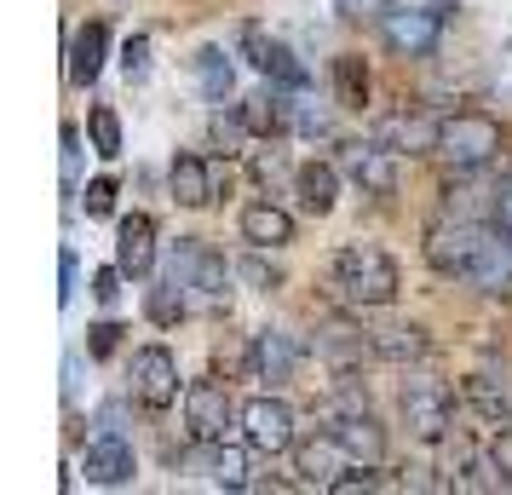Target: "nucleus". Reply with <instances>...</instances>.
I'll return each mask as SVG.
<instances>
[{"label": "nucleus", "instance_id": "aec40b11", "mask_svg": "<svg viewBox=\"0 0 512 495\" xmlns=\"http://www.w3.org/2000/svg\"><path fill=\"white\" fill-rule=\"evenodd\" d=\"M167 190L179 208H213V156H196V150H179L173 167H167Z\"/></svg>", "mask_w": 512, "mask_h": 495}, {"label": "nucleus", "instance_id": "4468645a", "mask_svg": "<svg viewBox=\"0 0 512 495\" xmlns=\"http://www.w3.org/2000/svg\"><path fill=\"white\" fill-rule=\"evenodd\" d=\"M242 52H248V64H254V70L265 75L271 87H288V93L311 87V70L294 58V47H288V41H277V35H265L259 24L242 29Z\"/></svg>", "mask_w": 512, "mask_h": 495}, {"label": "nucleus", "instance_id": "a18cd8bd", "mask_svg": "<svg viewBox=\"0 0 512 495\" xmlns=\"http://www.w3.org/2000/svg\"><path fill=\"white\" fill-rule=\"evenodd\" d=\"M340 12H380V6H392V0H334Z\"/></svg>", "mask_w": 512, "mask_h": 495}, {"label": "nucleus", "instance_id": "a211bd4d", "mask_svg": "<svg viewBox=\"0 0 512 495\" xmlns=\"http://www.w3.org/2000/svg\"><path fill=\"white\" fill-rule=\"evenodd\" d=\"M116 265L127 271V283H144L156 271V219L150 213H127L116 225Z\"/></svg>", "mask_w": 512, "mask_h": 495}, {"label": "nucleus", "instance_id": "f257e3e1", "mask_svg": "<svg viewBox=\"0 0 512 495\" xmlns=\"http://www.w3.org/2000/svg\"><path fill=\"white\" fill-rule=\"evenodd\" d=\"M328 294L346 311H386L403 294V271L386 248L374 242H346L334 260H328Z\"/></svg>", "mask_w": 512, "mask_h": 495}, {"label": "nucleus", "instance_id": "ea45409f", "mask_svg": "<svg viewBox=\"0 0 512 495\" xmlns=\"http://www.w3.org/2000/svg\"><path fill=\"white\" fill-rule=\"evenodd\" d=\"M121 283H127V271H121V265H104V271L93 277V294L104 300V306H116V300H121Z\"/></svg>", "mask_w": 512, "mask_h": 495}, {"label": "nucleus", "instance_id": "c85d7f7f", "mask_svg": "<svg viewBox=\"0 0 512 495\" xmlns=\"http://www.w3.org/2000/svg\"><path fill=\"white\" fill-rule=\"evenodd\" d=\"M328 81H334V104H340V110H363V104H369V64H363L357 52H340V58L328 64Z\"/></svg>", "mask_w": 512, "mask_h": 495}, {"label": "nucleus", "instance_id": "a19ab883", "mask_svg": "<svg viewBox=\"0 0 512 495\" xmlns=\"http://www.w3.org/2000/svg\"><path fill=\"white\" fill-rule=\"evenodd\" d=\"M334 495H357V490H380V478H374V467H357V472H340L334 484H328Z\"/></svg>", "mask_w": 512, "mask_h": 495}, {"label": "nucleus", "instance_id": "b1692460", "mask_svg": "<svg viewBox=\"0 0 512 495\" xmlns=\"http://www.w3.org/2000/svg\"><path fill=\"white\" fill-rule=\"evenodd\" d=\"M288 87H265V93H254V98H242L236 110H242V121L254 127V139H282L288 127H294V104H288Z\"/></svg>", "mask_w": 512, "mask_h": 495}, {"label": "nucleus", "instance_id": "f03ea898", "mask_svg": "<svg viewBox=\"0 0 512 495\" xmlns=\"http://www.w3.org/2000/svg\"><path fill=\"white\" fill-rule=\"evenodd\" d=\"M167 277L190 294V311H202V317L231 311V265H225V254L202 248L196 236H179V248L167 254Z\"/></svg>", "mask_w": 512, "mask_h": 495}, {"label": "nucleus", "instance_id": "72a5a7b5", "mask_svg": "<svg viewBox=\"0 0 512 495\" xmlns=\"http://www.w3.org/2000/svg\"><path fill=\"white\" fill-rule=\"evenodd\" d=\"M121 70H127L133 87L150 75V35H127V47H121Z\"/></svg>", "mask_w": 512, "mask_h": 495}, {"label": "nucleus", "instance_id": "7ed1b4c3", "mask_svg": "<svg viewBox=\"0 0 512 495\" xmlns=\"http://www.w3.org/2000/svg\"><path fill=\"white\" fill-rule=\"evenodd\" d=\"M397 409H403V426H409L415 444H449V432H455V392H449V380L426 375V369L403 375Z\"/></svg>", "mask_w": 512, "mask_h": 495}, {"label": "nucleus", "instance_id": "2eb2a0df", "mask_svg": "<svg viewBox=\"0 0 512 495\" xmlns=\"http://www.w3.org/2000/svg\"><path fill=\"white\" fill-rule=\"evenodd\" d=\"M81 472H87V484H98V490H121V484L139 478V455H133V444L121 432H98L93 444L81 449Z\"/></svg>", "mask_w": 512, "mask_h": 495}, {"label": "nucleus", "instance_id": "39448f33", "mask_svg": "<svg viewBox=\"0 0 512 495\" xmlns=\"http://www.w3.org/2000/svg\"><path fill=\"white\" fill-rule=\"evenodd\" d=\"M443 24H449V0H432V6H386L380 41H386L392 58H432L443 41Z\"/></svg>", "mask_w": 512, "mask_h": 495}, {"label": "nucleus", "instance_id": "473e14b6", "mask_svg": "<svg viewBox=\"0 0 512 495\" xmlns=\"http://www.w3.org/2000/svg\"><path fill=\"white\" fill-rule=\"evenodd\" d=\"M116 190H121V185L110 179V173L81 190V208H87V219H110V213H116Z\"/></svg>", "mask_w": 512, "mask_h": 495}, {"label": "nucleus", "instance_id": "4be33fe9", "mask_svg": "<svg viewBox=\"0 0 512 495\" xmlns=\"http://www.w3.org/2000/svg\"><path fill=\"white\" fill-rule=\"evenodd\" d=\"M294 196L311 219H328L334 202H340V167L334 162H300L294 167Z\"/></svg>", "mask_w": 512, "mask_h": 495}, {"label": "nucleus", "instance_id": "f704fd0d", "mask_svg": "<svg viewBox=\"0 0 512 495\" xmlns=\"http://www.w3.org/2000/svg\"><path fill=\"white\" fill-rule=\"evenodd\" d=\"M64 196H81V127H64Z\"/></svg>", "mask_w": 512, "mask_h": 495}, {"label": "nucleus", "instance_id": "5701e85b", "mask_svg": "<svg viewBox=\"0 0 512 495\" xmlns=\"http://www.w3.org/2000/svg\"><path fill=\"white\" fill-rule=\"evenodd\" d=\"M288 455H294L300 484H317V490H328V484L340 478V461H346V449H340V438H334V432H323V438H305V444H294Z\"/></svg>", "mask_w": 512, "mask_h": 495}, {"label": "nucleus", "instance_id": "4c0bfd02", "mask_svg": "<svg viewBox=\"0 0 512 495\" xmlns=\"http://www.w3.org/2000/svg\"><path fill=\"white\" fill-rule=\"evenodd\" d=\"M75 288H81V260H75V248H64V254H58V300H64V306L75 300Z\"/></svg>", "mask_w": 512, "mask_h": 495}, {"label": "nucleus", "instance_id": "0eeeda50", "mask_svg": "<svg viewBox=\"0 0 512 495\" xmlns=\"http://www.w3.org/2000/svg\"><path fill=\"white\" fill-rule=\"evenodd\" d=\"M484 231L489 225H478V219H432L420 254H426V265L438 271L443 283H466V265H472V254H478Z\"/></svg>", "mask_w": 512, "mask_h": 495}, {"label": "nucleus", "instance_id": "ddd939ff", "mask_svg": "<svg viewBox=\"0 0 512 495\" xmlns=\"http://www.w3.org/2000/svg\"><path fill=\"white\" fill-rule=\"evenodd\" d=\"M466 288L484 294V300H512V231H501L495 219H489L484 242L466 265Z\"/></svg>", "mask_w": 512, "mask_h": 495}, {"label": "nucleus", "instance_id": "9d476101", "mask_svg": "<svg viewBox=\"0 0 512 495\" xmlns=\"http://www.w3.org/2000/svg\"><path fill=\"white\" fill-rule=\"evenodd\" d=\"M311 352H317L334 375L346 380L363 357H374V334L363 329V323H351L346 311H334V317H323V323L311 329Z\"/></svg>", "mask_w": 512, "mask_h": 495}, {"label": "nucleus", "instance_id": "2f4dec72", "mask_svg": "<svg viewBox=\"0 0 512 495\" xmlns=\"http://www.w3.org/2000/svg\"><path fill=\"white\" fill-rule=\"evenodd\" d=\"M208 133H213V144H219V150H225V156H242V144L254 139V127H248V121H242V110H225V104H219V110H213Z\"/></svg>", "mask_w": 512, "mask_h": 495}, {"label": "nucleus", "instance_id": "cd10ccee", "mask_svg": "<svg viewBox=\"0 0 512 495\" xmlns=\"http://www.w3.org/2000/svg\"><path fill=\"white\" fill-rule=\"evenodd\" d=\"M196 81H202V98H208L213 110H219V104H231V93H236L231 52H225V47H202V52H196Z\"/></svg>", "mask_w": 512, "mask_h": 495}, {"label": "nucleus", "instance_id": "393cba45", "mask_svg": "<svg viewBox=\"0 0 512 495\" xmlns=\"http://www.w3.org/2000/svg\"><path fill=\"white\" fill-rule=\"evenodd\" d=\"M374 357H380V363H397V369L426 363V357H432V334L420 329V323H392V329H374Z\"/></svg>", "mask_w": 512, "mask_h": 495}, {"label": "nucleus", "instance_id": "c03bdc74", "mask_svg": "<svg viewBox=\"0 0 512 495\" xmlns=\"http://www.w3.org/2000/svg\"><path fill=\"white\" fill-rule=\"evenodd\" d=\"M489 219H495L501 231H512V185L495 190V202H489Z\"/></svg>", "mask_w": 512, "mask_h": 495}, {"label": "nucleus", "instance_id": "f3484780", "mask_svg": "<svg viewBox=\"0 0 512 495\" xmlns=\"http://www.w3.org/2000/svg\"><path fill=\"white\" fill-rule=\"evenodd\" d=\"M294 369H300V340L288 329H259L248 346V375L282 386V380H294Z\"/></svg>", "mask_w": 512, "mask_h": 495}, {"label": "nucleus", "instance_id": "bb28decb", "mask_svg": "<svg viewBox=\"0 0 512 495\" xmlns=\"http://www.w3.org/2000/svg\"><path fill=\"white\" fill-rule=\"evenodd\" d=\"M254 455L236 449L231 438H225V444H208V484L213 490H254Z\"/></svg>", "mask_w": 512, "mask_h": 495}, {"label": "nucleus", "instance_id": "79ce46f5", "mask_svg": "<svg viewBox=\"0 0 512 495\" xmlns=\"http://www.w3.org/2000/svg\"><path fill=\"white\" fill-rule=\"evenodd\" d=\"M254 173H259V185H271V179H282V150H277V139L265 144L254 156Z\"/></svg>", "mask_w": 512, "mask_h": 495}, {"label": "nucleus", "instance_id": "412c9836", "mask_svg": "<svg viewBox=\"0 0 512 495\" xmlns=\"http://www.w3.org/2000/svg\"><path fill=\"white\" fill-rule=\"evenodd\" d=\"M374 139H386L397 156H438V121L415 116V110H397V116L380 121V133H374Z\"/></svg>", "mask_w": 512, "mask_h": 495}, {"label": "nucleus", "instance_id": "6ab92c4d", "mask_svg": "<svg viewBox=\"0 0 512 495\" xmlns=\"http://www.w3.org/2000/svg\"><path fill=\"white\" fill-rule=\"evenodd\" d=\"M242 242H248V248H259V254L288 248V242H294V213L282 208V202H271V196L248 202V208H242Z\"/></svg>", "mask_w": 512, "mask_h": 495}, {"label": "nucleus", "instance_id": "58836bf2", "mask_svg": "<svg viewBox=\"0 0 512 495\" xmlns=\"http://www.w3.org/2000/svg\"><path fill=\"white\" fill-rule=\"evenodd\" d=\"M87 334H93V340H87V352H93V357H110V352L121 346V334H127V329H121V323H93Z\"/></svg>", "mask_w": 512, "mask_h": 495}, {"label": "nucleus", "instance_id": "6e6552de", "mask_svg": "<svg viewBox=\"0 0 512 495\" xmlns=\"http://www.w3.org/2000/svg\"><path fill=\"white\" fill-rule=\"evenodd\" d=\"M127 398L150 409V415H162L179 403V357L167 352V346H139L133 363H127Z\"/></svg>", "mask_w": 512, "mask_h": 495}, {"label": "nucleus", "instance_id": "20e7f679", "mask_svg": "<svg viewBox=\"0 0 512 495\" xmlns=\"http://www.w3.org/2000/svg\"><path fill=\"white\" fill-rule=\"evenodd\" d=\"M501 150H507V133H501V121L484 116V110H455V116L438 121V156L455 167V173H478V167H489Z\"/></svg>", "mask_w": 512, "mask_h": 495}, {"label": "nucleus", "instance_id": "423d86ee", "mask_svg": "<svg viewBox=\"0 0 512 495\" xmlns=\"http://www.w3.org/2000/svg\"><path fill=\"white\" fill-rule=\"evenodd\" d=\"M231 426H242V409L231 403V392L219 380H190L185 386V438L196 449L208 444H225Z\"/></svg>", "mask_w": 512, "mask_h": 495}, {"label": "nucleus", "instance_id": "1a4fd4ad", "mask_svg": "<svg viewBox=\"0 0 512 495\" xmlns=\"http://www.w3.org/2000/svg\"><path fill=\"white\" fill-rule=\"evenodd\" d=\"M328 432L340 438L346 461H357V467H380L386 461V426L369 415V403L334 398L328 403Z\"/></svg>", "mask_w": 512, "mask_h": 495}, {"label": "nucleus", "instance_id": "7c9ffc66", "mask_svg": "<svg viewBox=\"0 0 512 495\" xmlns=\"http://www.w3.org/2000/svg\"><path fill=\"white\" fill-rule=\"evenodd\" d=\"M87 139H93V150L104 156V162L121 156V116L110 110V104H93V110H87Z\"/></svg>", "mask_w": 512, "mask_h": 495}, {"label": "nucleus", "instance_id": "a878e982", "mask_svg": "<svg viewBox=\"0 0 512 495\" xmlns=\"http://www.w3.org/2000/svg\"><path fill=\"white\" fill-rule=\"evenodd\" d=\"M104 47H110V29L98 24H81L70 41V87H93L98 70H104Z\"/></svg>", "mask_w": 512, "mask_h": 495}, {"label": "nucleus", "instance_id": "37998d69", "mask_svg": "<svg viewBox=\"0 0 512 495\" xmlns=\"http://www.w3.org/2000/svg\"><path fill=\"white\" fill-rule=\"evenodd\" d=\"M294 127H300L305 139H328V116L323 110H294Z\"/></svg>", "mask_w": 512, "mask_h": 495}, {"label": "nucleus", "instance_id": "dca6fc26", "mask_svg": "<svg viewBox=\"0 0 512 495\" xmlns=\"http://www.w3.org/2000/svg\"><path fill=\"white\" fill-rule=\"evenodd\" d=\"M466 403H472V415L489 426L512 421V363H478L472 375H466Z\"/></svg>", "mask_w": 512, "mask_h": 495}, {"label": "nucleus", "instance_id": "e433bc0d", "mask_svg": "<svg viewBox=\"0 0 512 495\" xmlns=\"http://www.w3.org/2000/svg\"><path fill=\"white\" fill-rule=\"evenodd\" d=\"M236 271H242V277H248L254 288H265V294H271V288L282 283V271H277V265H265V260H259V248H254V254H248L242 265H236Z\"/></svg>", "mask_w": 512, "mask_h": 495}, {"label": "nucleus", "instance_id": "9b49d317", "mask_svg": "<svg viewBox=\"0 0 512 495\" xmlns=\"http://www.w3.org/2000/svg\"><path fill=\"white\" fill-rule=\"evenodd\" d=\"M340 173L363 196H397V150L386 139H351L340 150Z\"/></svg>", "mask_w": 512, "mask_h": 495}, {"label": "nucleus", "instance_id": "f8f14e48", "mask_svg": "<svg viewBox=\"0 0 512 495\" xmlns=\"http://www.w3.org/2000/svg\"><path fill=\"white\" fill-rule=\"evenodd\" d=\"M242 438H248V449H259V455H288V449L300 444V432H294V409L282 398H248L242 403Z\"/></svg>", "mask_w": 512, "mask_h": 495}, {"label": "nucleus", "instance_id": "49530a36", "mask_svg": "<svg viewBox=\"0 0 512 495\" xmlns=\"http://www.w3.org/2000/svg\"><path fill=\"white\" fill-rule=\"evenodd\" d=\"M213 196H231V167L213 162Z\"/></svg>", "mask_w": 512, "mask_h": 495}, {"label": "nucleus", "instance_id": "c756f323", "mask_svg": "<svg viewBox=\"0 0 512 495\" xmlns=\"http://www.w3.org/2000/svg\"><path fill=\"white\" fill-rule=\"evenodd\" d=\"M144 311H150V323L173 329L179 317H190V294H185V288H179V283H173V277L162 271V283H156L150 294H144Z\"/></svg>", "mask_w": 512, "mask_h": 495}, {"label": "nucleus", "instance_id": "c9c22d12", "mask_svg": "<svg viewBox=\"0 0 512 495\" xmlns=\"http://www.w3.org/2000/svg\"><path fill=\"white\" fill-rule=\"evenodd\" d=\"M489 467H495V478H501V490H512V426L507 421H501L495 444H489Z\"/></svg>", "mask_w": 512, "mask_h": 495}]
</instances>
